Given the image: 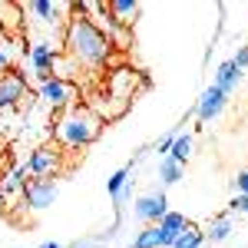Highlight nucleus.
<instances>
[{
    "mask_svg": "<svg viewBox=\"0 0 248 248\" xmlns=\"http://www.w3.org/2000/svg\"><path fill=\"white\" fill-rule=\"evenodd\" d=\"M23 175H27V169H23V166H17V169H10L7 172V179H3V182H0V192H3V195H7V192H23V186H27V182H23Z\"/></svg>",
    "mask_w": 248,
    "mask_h": 248,
    "instance_id": "nucleus-20",
    "label": "nucleus"
},
{
    "mask_svg": "<svg viewBox=\"0 0 248 248\" xmlns=\"http://www.w3.org/2000/svg\"><path fill=\"white\" fill-rule=\"evenodd\" d=\"M106 10L113 14L116 23H123V27H126V23H133L129 17L139 14V0H109V3H106Z\"/></svg>",
    "mask_w": 248,
    "mask_h": 248,
    "instance_id": "nucleus-13",
    "label": "nucleus"
},
{
    "mask_svg": "<svg viewBox=\"0 0 248 248\" xmlns=\"http://www.w3.org/2000/svg\"><path fill=\"white\" fill-rule=\"evenodd\" d=\"M202 245H205V232L195 229V225L189 222V229L175 238V245H172V248H202Z\"/></svg>",
    "mask_w": 248,
    "mask_h": 248,
    "instance_id": "nucleus-14",
    "label": "nucleus"
},
{
    "mask_svg": "<svg viewBox=\"0 0 248 248\" xmlns=\"http://www.w3.org/2000/svg\"><path fill=\"white\" fill-rule=\"evenodd\" d=\"M136 79H139V73H133V70H113L109 77H106V93H109V99H116V103H129L136 93Z\"/></svg>",
    "mask_w": 248,
    "mask_h": 248,
    "instance_id": "nucleus-8",
    "label": "nucleus"
},
{
    "mask_svg": "<svg viewBox=\"0 0 248 248\" xmlns=\"http://www.w3.org/2000/svg\"><path fill=\"white\" fill-rule=\"evenodd\" d=\"M23 169L30 172L33 179H50V175L60 169V153L53 149V146H37L33 153L27 155Z\"/></svg>",
    "mask_w": 248,
    "mask_h": 248,
    "instance_id": "nucleus-5",
    "label": "nucleus"
},
{
    "mask_svg": "<svg viewBox=\"0 0 248 248\" xmlns=\"http://www.w3.org/2000/svg\"><path fill=\"white\" fill-rule=\"evenodd\" d=\"M129 172H133V166H123V169H116L113 175H109V182H106V192H109V195H119V192L126 189V186H129Z\"/></svg>",
    "mask_w": 248,
    "mask_h": 248,
    "instance_id": "nucleus-18",
    "label": "nucleus"
},
{
    "mask_svg": "<svg viewBox=\"0 0 248 248\" xmlns=\"http://www.w3.org/2000/svg\"><path fill=\"white\" fill-rule=\"evenodd\" d=\"M57 195H60V189L53 179H30L23 186V202H27V209H33V212L50 209L57 202Z\"/></svg>",
    "mask_w": 248,
    "mask_h": 248,
    "instance_id": "nucleus-4",
    "label": "nucleus"
},
{
    "mask_svg": "<svg viewBox=\"0 0 248 248\" xmlns=\"http://www.w3.org/2000/svg\"><path fill=\"white\" fill-rule=\"evenodd\" d=\"M229 209L232 212H248V195H235V199L229 202Z\"/></svg>",
    "mask_w": 248,
    "mask_h": 248,
    "instance_id": "nucleus-24",
    "label": "nucleus"
},
{
    "mask_svg": "<svg viewBox=\"0 0 248 248\" xmlns=\"http://www.w3.org/2000/svg\"><path fill=\"white\" fill-rule=\"evenodd\" d=\"M175 136H179V133H169V136H166V139H162V142H159V153H162V155H169L172 142H175Z\"/></svg>",
    "mask_w": 248,
    "mask_h": 248,
    "instance_id": "nucleus-25",
    "label": "nucleus"
},
{
    "mask_svg": "<svg viewBox=\"0 0 248 248\" xmlns=\"http://www.w3.org/2000/svg\"><path fill=\"white\" fill-rule=\"evenodd\" d=\"M186 229H189V222H186L182 212H166V215L159 218V238H162V248H172L175 238H179Z\"/></svg>",
    "mask_w": 248,
    "mask_h": 248,
    "instance_id": "nucleus-11",
    "label": "nucleus"
},
{
    "mask_svg": "<svg viewBox=\"0 0 248 248\" xmlns=\"http://www.w3.org/2000/svg\"><path fill=\"white\" fill-rule=\"evenodd\" d=\"M225 103H229V93H222L218 86H209L205 93L199 96V103H195V116H199V123L215 119V116L225 109Z\"/></svg>",
    "mask_w": 248,
    "mask_h": 248,
    "instance_id": "nucleus-10",
    "label": "nucleus"
},
{
    "mask_svg": "<svg viewBox=\"0 0 248 248\" xmlns=\"http://www.w3.org/2000/svg\"><path fill=\"white\" fill-rule=\"evenodd\" d=\"M229 235H232V222L222 215V218H215V222L209 225V232H205V242H212V245H215V242H225Z\"/></svg>",
    "mask_w": 248,
    "mask_h": 248,
    "instance_id": "nucleus-17",
    "label": "nucleus"
},
{
    "mask_svg": "<svg viewBox=\"0 0 248 248\" xmlns=\"http://www.w3.org/2000/svg\"><path fill=\"white\" fill-rule=\"evenodd\" d=\"M10 73V53H7V46L0 43V77H7Z\"/></svg>",
    "mask_w": 248,
    "mask_h": 248,
    "instance_id": "nucleus-23",
    "label": "nucleus"
},
{
    "mask_svg": "<svg viewBox=\"0 0 248 248\" xmlns=\"http://www.w3.org/2000/svg\"><path fill=\"white\" fill-rule=\"evenodd\" d=\"M63 53V46H53V43H33L30 46V66H33V73H37V83H46V79H53V60Z\"/></svg>",
    "mask_w": 248,
    "mask_h": 248,
    "instance_id": "nucleus-6",
    "label": "nucleus"
},
{
    "mask_svg": "<svg viewBox=\"0 0 248 248\" xmlns=\"http://www.w3.org/2000/svg\"><path fill=\"white\" fill-rule=\"evenodd\" d=\"M40 103L43 106H50V109H57V113H66L70 106H77V83H66V79H46V83H40Z\"/></svg>",
    "mask_w": 248,
    "mask_h": 248,
    "instance_id": "nucleus-3",
    "label": "nucleus"
},
{
    "mask_svg": "<svg viewBox=\"0 0 248 248\" xmlns=\"http://www.w3.org/2000/svg\"><path fill=\"white\" fill-rule=\"evenodd\" d=\"M238 79H242V70H238L232 60H225V63L215 70V79H212V86H218L222 93H232V90L238 86Z\"/></svg>",
    "mask_w": 248,
    "mask_h": 248,
    "instance_id": "nucleus-12",
    "label": "nucleus"
},
{
    "mask_svg": "<svg viewBox=\"0 0 248 248\" xmlns=\"http://www.w3.org/2000/svg\"><path fill=\"white\" fill-rule=\"evenodd\" d=\"M189 153H192V136L186 133H179L175 136V142H172V149H169V155H166V159H172V162H179V166H182V162H186V159H189Z\"/></svg>",
    "mask_w": 248,
    "mask_h": 248,
    "instance_id": "nucleus-15",
    "label": "nucleus"
},
{
    "mask_svg": "<svg viewBox=\"0 0 248 248\" xmlns=\"http://www.w3.org/2000/svg\"><path fill=\"white\" fill-rule=\"evenodd\" d=\"M63 53L77 66L90 70V73H99L109 63V57H113V43L103 37L83 14L73 10L70 20H66V27H63Z\"/></svg>",
    "mask_w": 248,
    "mask_h": 248,
    "instance_id": "nucleus-1",
    "label": "nucleus"
},
{
    "mask_svg": "<svg viewBox=\"0 0 248 248\" xmlns=\"http://www.w3.org/2000/svg\"><path fill=\"white\" fill-rule=\"evenodd\" d=\"M103 133V119L90 109V106H70L66 113L57 116L53 123V136L63 149H86L90 142H96Z\"/></svg>",
    "mask_w": 248,
    "mask_h": 248,
    "instance_id": "nucleus-2",
    "label": "nucleus"
},
{
    "mask_svg": "<svg viewBox=\"0 0 248 248\" xmlns=\"http://www.w3.org/2000/svg\"><path fill=\"white\" fill-rule=\"evenodd\" d=\"M136 218L139 222H146V225H159V218L169 212V199H166V192H149V195H139L136 199Z\"/></svg>",
    "mask_w": 248,
    "mask_h": 248,
    "instance_id": "nucleus-7",
    "label": "nucleus"
},
{
    "mask_svg": "<svg viewBox=\"0 0 248 248\" xmlns=\"http://www.w3.org/2000/svg\"><path fill=\"white\" fill-rule=\"evenodd\" d=\"M232 63H235L238 70H248V46H238V53L232 57Z\"/></svg>",
    "mask_w": 248,
    "mask_h": 248,
    "instance_id": "nucleus-22",
    "label": "nucleus"
},
{
    "mask_svg": "<svg viewBox=\"0 0 248 248\" xmlns=\"http://www.w3.org/2000/svg\"><path fill=\"white\" fill-rule=\"evenodd\" d=\"M73 248H96V245H93V242H90V238H86V242H77V245H73Z\"/></svg>",
    "mask_w": 248,
    "mask_h": 248,
    "instance_id": "nucleus-26",
    "label": "nucleus"
},
{
    "mask_svg": "<svg viewBox=\"0 0 248 248\" xmlns=\"http://www.w3.org/2000/svg\"><path fill=\"white\" fill-rule=\"evenodd\" d=\"M40 248H63V245H60V242H43Z\"/></svg>",
    "mask_w": 248,
    "mask_h": 248,
    "instance_id": "nucleus-27",
    "label": "nucleus"
},
{
    "mask_svg": "<svg viewBox=\"0 0 248 248\" xmlns=\"http://www.w3.org/2000/svg\"><path fill=\"white\" fill-rule=\"evenodd\" d=\"M232 186H235V195H248V172H238L232 179Z\"/></svg>",
    "mask_w": 248,
    "mask_h": 248,
    "instance_id": "nucleus-21",
    "label": "nucleus"
},
{
    "mask_svg": "<svg viewBox=\"0 0 248 248\" xmlns=\"http://www.w3.org/2000/svg\"><path fill=\"white\" fill-rule=\"evenodd\" d=\"M23 99H27V83H23L20 73H7V77H0V113L17 109Z\"/></svg>",
    "mask_w": 248,
    "mask_h": 248,
    "instance_id": "nucleus-9",
    "label": "nucleus"
},
{
    "mask_svg": "<svg viewBox=\"0 0 248 248\" xmlns=\"http://www.w3.org/2000/svg\"><path fill=\"white\" fill-rule=\"evenodd\" d=\"M129 248H162V238H159V225H146V229L139 232L133 238V245Z\"/></svg>",
    "mask_w": 248,
    "mask_h": 248,
    "instance_id": "nucleus-16",
    "label": "nucleus"
},
{
    "mask_svg": "<svg viewBox=\"0 0 248 248\" xmlns=\"http://www.w3.org/2000/svg\"><path fill=\"white\" fill-rule=\"evenodd\" d=\"M159 179H162V186H175V182L182 179V166L172 162V159H162V162H159Z\"/></svg>",
    "mask_w": 248,
    "mask_h": 248,
    "instance_id": "nucleus-19",
    "label": "nucleus"
}]
</instances>
